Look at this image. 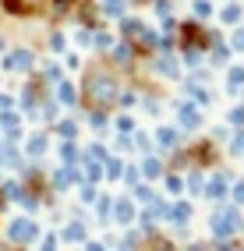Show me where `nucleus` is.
<instances>
[{"label":"nucleus","mask_w":244,"mask_h":251,"mask_svg":"<svg viewBox=\"0 0 244 251\" xmlns=\"http://www.w3.org/2000/svg\"><path fill=\"white\" fill-rule=\"evenodd\" d=\"M7 233H11L14 244H32V241H39V226L32 223V220H14Z\"/></svg>","instance_id":"nucleus-1"},{"label":"nucleus","mask_w":244,"mask_h":251,"mask_svg":"<svg viewBox=\"0 0 244 251\" xmlns=\"http://www.w3.org/2000/svg\"><path fill=\"white\" fill-rule=\"evenodd\" d=\"M241 226V220H237V212H220L216 220H213V233L216 237H230V233Z\"/></svg>","instance_id":"nucleus-2"},{"label":"nucleus","mask_w":244,"mask_h":251,"mask_svg":"<svg viewBox=\"0 0 244 251\" xmlns=\"http://www.w3.org/2000/svg\"><path fill=\"white\" fill-rule=\"evenodd\" d=\"M89 96L96 99V103H106V99L113 96V81H106L103 75H96V78L89 81Z\"/></svg>","instance_id":"nucleus-3"},{"label":"nucleus","mask_w":244,"mask_h":251,"mask_svg":"<svg viewBox=\"0 0 244 251\" xmlns=\"http://www.w3.org/2000/svg\"><path fill=\"white\" fill-rule=\"evenodd\" d=\"M32 68V53L28 50H14V53L7 57V71H28Z\"/></svg>","instance_id":"nucleus-4"},{"label":"nucleus","mask_w":244,"mask_h":251,"mask_svg":"<svg viewBox=\"0 0 244 251\" xmlns=\"http://www.w3.org/2000/svg\"><path fill=\"white\" fill-rule=\"evenodd\" d=\"M113 212H117V216H113V220H117V223H131L135 220V202H131V198H121V202L117 205H113Z\"/></svg>","instance_id":"nucleus-5"},{"label":"nucleus","mask_w":244,"mask_h":251,"mask_svg":"<svg viewBox=\"0 0 244 251\" xmlns=\"http://www.w3.org/2000/svg\"><path fill=\"white\" fill-rule=\"evenodd\" d=\"M103 177H106V180H117V177H124V163H121L117 156H110V159L103 163Z\"/></svg>","instance_id":"nucleus-6"},{"label":"nucleus","mask_w":244,"mask_h":251,"mask_svg":"<svg viewBox=\"0 0 244 251\" xmlns=\"http://www.w3.org/2000/svg\"><path fill=\"white\" fill-rule=\"evenodd\" d=\"M25 152H28L32 159H39V156L46 152V135H32V138H28V145H25Z\"/></svg>","instance_id":"nucleus-7"},{"label":"nucleus","mask_w":244,"mask_h":251,"mask_svg":"<svg viewBox=\"0 0 244 251\" xmlns=\"http://www.w3.org/2000/svg\"><path fill=\"white\" fill-rule=\"evenodd\" d=\"M156 142H159L163 149H173V142H177V131H173V127H159V131H156Z\"/></svg>","instance_id":"nucleus-8"},{"label":"nucleus","mask_w":244,"mask_h":251,"mask_svg":"<svg viewBox=\"0 0 244 251\" xmlns=\"http://www.w3.org/2000/svg\"><path fill=\"white\" fill-rule=\"evenodd\" d=\"M170 220H173V223H188V220H191V205H188V202L173 205V209H170Z\"/></svg>","instance_id":"nucleus-9"},{"label":"nucleus","mask_w":244,"mask_h":251,"mask_svg":"<svg viewBox=\"0 0 244 251\" xmlns=\"http://www.w3.org/2000/svg\"><path fill=\"white\" fill-rule=\"evenodd\" d=\"M142 174H145V177H159V174H163L159 159H156V156H145V163H142Z\"/></svg>","instance_id":"nucleus-10"},{"label":"nucleus","mask_w":244,"mask_h":251,"mask_svg":"<svg viewBox=\"0 0 244 251\" xmlns=\"http://www.w3.org/2000/svg\"><path fill=\"white\" fill-rule=\"evenodd\" d=\"M181 124H184V127H198V110L181 106Z\"/></svg>","instance_id":"nucleus-11"},{"label":"nucleus","mask_w":244,"mask_h":251,"mask_svg":"<svg viewBox=\"0 0 244 251\" xmlns=\"http://www.w3.org/2000/svg\"><path fill=\"white\" fill-rule=\"evenodd\" d=\"M57 96H60V103H64V106H74V85H71V81H64Z\"/></svg>","instance_id":"nucleus-12"},{"label":"nucleus","mask_w":244,"mask_h":251,"mask_svg":"<svg viewBox=\"0 0 244 251\" xmlns=\"http://www.w3.org/2000/svg\"><path fill=\"white\" fill-rule=\"evenodd\" d=\"M64 241H85V226H81V223H71L68 230H64Z\"/></svg>","instance_id":"nucleus-13"},{"label":"nucleus","mask_w":244,"mask_h":251,"mask_svg":"<svg viewBox=\"0 0 244 251\" xmlns=\"http://www.w3.org/2000/svg\"><path fill=\"white\" fill-rule=\"evenodd\" d=\"M135 198H138V202H145V205H152V202H156L152 188H145V184H138V188H135Z\"/></svg>","instance_id":"nucleus-14"},{"label":"nucleus","mask_w":244,"mask_h":251,"mask_svg":"<svg viewBox=\"0 0 244 251\" xmlns=\"http://www.w3.org/2000/svg\"><path fill=\"white\" fill-rule=\"evenodd\" d=\"M226 195V180L223 177H216L213 184H209V198H223Z\"/></svg>","instance_id":"nucleus-15"},{"label":"nucleus","mask_w":244,"mask_h":251,"mask_svg":"<svg viewBox=\"0 0 244 251\" xmlns=\"http://www.w3.org/2000/svg\"><path fill=\"white\" fill-rule=\"evenodd\" d=\"M110 209H113V202H110V198H99V202H96V212H99V223H106V220H110V216H106Z\"/></svg>","instance_id":"nucleus-16"},{"label":"nucleus","mask_w":244,"mask_h":251,"mask_svg":"<svg viewBox=\"0 0 244 251\" xmlns=\"http://www.w3.org/2000/svg\"><path fill=\"white\" fill-rule=\"evenodd\" d=\"M85 174H89V180H99V177H103V170H99V163H96V159L85 163Z\"/></svg>","instance_id":"nucleus-17"},{"label":"nucleus","mask_w":244,"mask_h":251,"mask_svg":"<svg viewBox=\"0 0 244 251\" xmlns=\"http://www.w3.org/2000/svg\"><path fill=\"white\" fill-rule=\"evenodd\" d=\"M68 180H71V174H68V170H57V174H53V184H57L60 191L68 188Z\"/></svg>","instance_id":"nucleus-18"},{"label":"nucleus","mask_w":244,"mask_h":251,"mask_svg":"<svg viewBox=\"0 0 244 251\" xmlns=\"http://www.w3.org/2000/svg\"><path fill=\"white\" fill-rule=\"evenodd\" d=\"M60 156H64V163H74V156H78V149H74V145L68 142V145L60 149Z\"/></svg>","instance_id":"nucleus-19"},{"label":"nucleus","mask_w":244,"mask_h":251,"mask_svg":"<svg viewBox=\"0 0 244 251\" xmlns=\"http://www.w3.org/2000/svg\"><path fill=\"white\" fill-rule=\"evenodd\" d=\"M57 131H60L64 138H74V131H78V127H74V121H64V124H60Z\"/></svg>","instance_id":"nucleus-20"},{"label":"nucleus","mask_w":244,"mask_h":251,"mask_svg":"<svg viewBox=\"0 0 244 251\" xmlns=\"http://www.w3.org/2000/svg\"><path fill=\"white\" fill-rule=\"evenodd\" d=\"M209 11H213V7H209V0H195V14H198V18H205Z\"/></svg>","instance_id":"nucleus-21"},{"label":"nucleus","mask_w":244,"mask_h":251,"mask_svg":"<svg viewBox=\"0 0 244 251\" xmlns=\"http://www.w3.org/2000/svg\"><path fill=\"white\" fill-rule=\"evenodd\" d=\"M237 85H244V71H241V68L230 71V89H237Z\"/></svg>","instance_id":"nucleus-22"},{"label":"nucleus","mask_w":244,"mask_h":251,"mask_svg":"<svg viewBox=\"0 0 244 251\" xmlns=\"http://www.w3.org/2000/svg\"><path fill=\"white\" fill-rule=\"evenodd\" d=\"M0 124H4L7 131H14V127H18V117H14V113H4V117H0Z\"/></svg>","instance_id":"nucleus-23"},{"label":"nucleus","mask_w":244,"mask_h":251,"mask_svg":"<svg viewBox=\"0 0 244 251\" xmlns=\"http://www.w3.org/2000/svg\"><path fill=\"white\" fill-rule=\"evenodd\" d=\"M4 7H7L11 14H22V11H25V4H22V0H4Z\"/></svg>","instance_id":"nucleus-24"},{"label":"nucleus","mask_w":244,"mask_h":251,"mask_svg":"<svg viewBox=\"0 0 244 251\" xmlns=\"http://www.w3.org/2000/svg\"><path fill=\"white\" fill-rule=\"evenodd\" d=\"M167 191H173V195L181 191V177H173V174H170V177H167Z\"/></svg>","instance_id":"nucleus-25"},{"label":"nucleus","mask_w":244,"mask_h":251,"mask_svg":"<svg viewBox=\"0 0 244 251\" xmlns=\"http://www.w3.org/2000/svg\"><path fill=\"white\" fill-rule=\"evenodd\" d=\"M96 191H92V184H81V202H92Z\"/></svg>","instance_id":"nucleus-26"},{"label":"nucleus","mask_w":244,"mask_h":251,"mask_svg":"<svg viewBox=\"0 0 244 251\" xmlns=\"http://www.w3.org/2000/svg\"><path fill=\"white\" fill-rule=\"evenodd\" d=\"M237 18H241L237 7H226V11H223V22H237Z\"/></svg>","instance_id":"nucleus-27"},{"label":"nucleus","mask_w":244,"mask_h":251,"mask_svg":"<svg viewBox=\"0 0 244 251\" xmlns=\"http://www.w3.org/2000/svg\"><path fill=\"white\" fill-rule=\"evenodd\" d=\"M124 180L127 184H138V170H135V166H131V170H124Z\"/></svg>","instance_id":"nucleus-28"},{"label":"nucleus","mask_w":244,"mask_h":251,"mask_svg":"<svg viewBox=\"0 0 244 251\" xmlns=\"http://www.w3.org/2000/svg\"><path fill=\"white\" fill-rule=\"evenodd\" d=\"M117 127H121V131H131L135 124H131V117H121V121H117Z\"/></svg>","instance_id":"nucleus-29"},{"label":"nucleus","mask_w":244,"mask_h":251,"mask_svg":"<svg viewBox=\"0 0 244 251\" xmlns=\"http://www.w3.org/2000/svg\"><path fill=\"white\" fill-rule=\"evenodd\" d=\"M43 251H57V237H46L43 241Z\"/></svg>","instance_id":"nucleus-30"},{"label":"nucleus","mask_w":244,"mask_h":251,"mask_svg":"<svg viewBox=\"0 0 244 251\" xmlns=\"http://www.w3.org/2000/svg\"><path fill=\"white\" fill-rule=\"evenodd\" d=\"M103 244H106V241H89V248H85V251H106Z\"/></svg>","instance_id":"nucleus-31"},{"label":"nucleus","mask_w":244,"mask_h":251,"mask_svg":"<svg viewBox=\"0 0 244 251\" xmlns=\"http://www.w3.org/2000/svg\"><path fill=\"white\" fill-rule=\"evenodd\" d=\"M50 50H64V39L60 36H50Z\"/></svg>","instance_id":"nucleus-32"},{"label":"nucleus","mask_w":244,"mask_h":251,"mask_svg":"<svg viewBox=\"0 0 244 251\" xmlns=\"http://www.w3.org/2000/svg\"><path fill=\"white\" fill-rule=\"evenodd\" d=\"M234 46H237V50H244V28H241L237 36H234Z\"/></svg>","instance_id":"nucleus-33"},{"label":"nucleus","mask_w":244,"mask_h":251,"mask_svg":"<svg viewBox=\"0 0 244 251\" xmlns=\"http://www.w3.org/2000/svg\"><path fill=\"white\" fill-rule=\"evenodd\" d=\"M234 198H237V202H244V184H237V191H234Z\"/></svg>","instance_id":"nucleus-34"},{"label":"nucleus","mask_w":244,"mask_h":251,"mask_svg":"<svg viewBox=\"0 0 244 251\" xmlns=\"http://www.w3.org/2000/svg\"><path fill=\"white\" fill-rule=\"evenodd\" d=\"M7 106H11V99H7V96H0V110H7Z\"/></svg>","instance_id":"nucleus-35"}]
</instances>
